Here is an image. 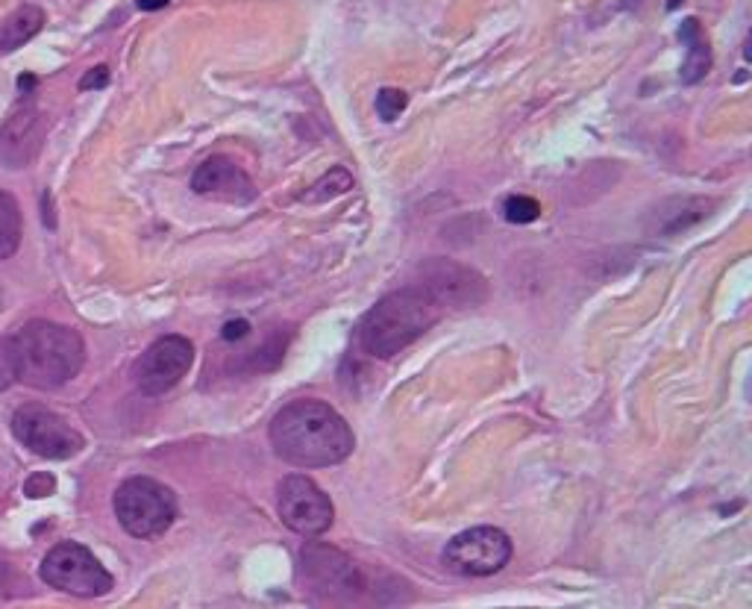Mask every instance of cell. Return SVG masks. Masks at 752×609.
I'll return each instance as SVG.
<instances>
[{
  "mask_svg": "<svg viewBox=\"0 0 752 609\" xmlns=\"http://www.w3.org/2000/svg\"><path fill=\"white\" fill-rule=\"evenodd\" d=\"M268 432L273 450L298 468L339 466L356 448L351 424L318 397H300L282 406Z\"/></svg>",
  "mask_w": 752,
  "mask_h": 609,
  "instance_id": "cell-1",
  "label": "cell"
},
{
  "mask_svg": "<svg viewBox=\"0 0 752 609\" xmlns=\"http://www.w3.org/2000/svg\"><path fill=\"white\" fill-rule=\"evenodd\" d=\"M441 316H444V309L415 282L388 291L385 298L376 300V307L368 309V316L362 318V351L376 360H391L409 344L418 342L427 330H432Z\"/></svg>",
  "mask_w": 752,
  "mask_h": 609,
  "instance_id": "cell-2",
  "label": "cell"
},
{
  "mask_svg": "<svg viewBox=\"0 0 752 609\" xmlns=\"http://www.w3.org/2000/svg\"><path fill=\"white\" fill-rule=\"evenodd\" d=\"M18 380L33 388H60L74 380L86 362V344L77 330L44 318L26 321L15 335Z\"/></svg>",
  "mask_w": 752,
  "mask_h": 609,
  "instance_id": "cell-3",
  "label": "cell"
},
{
  "mask_svg": "<svg viewBox=\"0 0 752 609\" xmlns=\"http://www.w3.org/2000/svg\"><path fill=\"white\" fill-rule=\"evenodd\" d=\"M115 515L136 538L162 536L176 519V498L153 477H130L115 492Z\"/></svg>",
  "mask_w": 752,
  "mask_h": 609,
  "instance_id": "cell-4",
  "label": "cell"
},
{
  "mask_svg": "<svg viewBox=\"0 0 752 609\" xmlns=\"http://www.w3.org/2000/svg\"><path fill=\"white\" fill-rule=\"evenodd\" d=\"M42 580L47 586L77 598H104L115 586L112 574L106 571L88 547L79 542H60L42 559Z\"/></svg>",
  "mask_w": 752,
  "mask_h": 609,
  "instance_id": "cell-5",
  "label": "cell"
},
{
  "mask_svg": "<svg viewBox=\"0 0 752 609\" xmlns=\"http://www.w3.org/2000/svg\"><path fill=\"white\" fill-rule=\"evenodd\" d=\"M512 538L499 527H471L447 542L441 563L459 577H491L512 563Z\"/></svg>",
  "mask_w": 752,
  "mask_h": 609,
  "instance_id": "cell-6",
  "label": "cell"
},
{
  "mask_svg": "<svg viewBox=\"0 0 752 609\" xmlns=\"http://www.w3.org/2000/svg\"><path fill=\"white\" fill-rule=\"evenodd\" d=\"M415 286L427 291L438 307L444 309H468L480 307L488 298V282L471 265L432 256L427 263L418 265L415 271Z\"/></svg>",
  "mask_w": 752,
  "mask_h": 609,
  "instance_id": "cell-7",
  "label": "cell"
},
{
  "mask_svg": "<svg viewBox=\"0 0 752 609\" xmlns=\"http://www.w3.org/2000/svg\"><path fill=\"white\" fill-rule=\"evenodd\" d=\"M277 510L286 527L307 538L326 533L335 521L330 494L307 474H289L277 485Z\"/></svg>",
  "mask_w": 752,
  "mask_h": 609,
  "instance_id": "cell-8",
  "label": "cell"
},
{
  "mask_svg": "<svg viewBox=\"0 0 752 609\" xmlns=\"http://www.w3.org/2000/svg\"><path fill=\"white\" fill-rule=\"evenodd\" d=\"M12 436L24 448L44 459H71L83 450V436L71 427L65 418H60L44 406L26 404L12 415Z\"/></svg>",
  "mask_w": 752,
  "mask_h": 609,
  "instance_id": "cell-9",
  "label": "cell"
},
{
  "mask_svg": "<svg viewBox=\"0 0 752 609\" xmlns=\"http://www.w3.org/2000/svg\"><path fill=\"white\" fill-rule=\"evenodd\" d=\"M300 565L312 591H321L330 600H356L368 589L359 565L330 545H318V542L307 545L300 554Z\"/></svg>",
  "mask_w": 752,
  "mask_h": 609,
  "instance_id": "cell-10",
  "label": "cell"
},
{
  "mask_svg": "<svg viewBox=\"0 0 752 609\" xmlns=\"http://www.w3.org/2000/svg\"><path fill=\"white\" fill-rule=\"evenodd\" d=\"M194 362V344L185 335H162L150 344L148 351L141 353L136 368H132V380L139 386L141 395H165L189 374Z\"/></svg>",
  "mask_w": 752,
  "mask_h": 609,
  "instance_id": "cell-11",
  "label": "cell"
},
{
  "mask_svg": "<svg viewBox=\"0 0 752 609\" xmlns=\"http://www.w3.org/2000/svg\"><path fill=\"white\" fill-rule=\"evenodd\" d=\"M42 139L44 121L35 104L15 106L0 124V165L26 168L42 148Z\"/></svg>",
  "mask_w": 752,
  "mask_h": 609,
  "instance_id": "cell-12",
  "label": "cell"
},
{
  "mask_svg": "<svg viewBox=\"0 0 752 609\" xmlns=\"http://www.w3.org/2000/svg\"><path fill=\"white\" fill-rule=\"evenodd\" d=\"M192 189L194 194L227 203H250L256 197V185L250 174L229 157L203 159L192 177Z\"/></svg>",
  "mask_w": 752,
  "mask_h": 609,
  "instance_id": "cell-13",
  "label": "cell"
},
{
  "mask_svg": "<svg viewBox=\"0 0 752 609\" xmlns=\"http://www.w3.org/2000/svg\"><path fill=\"white\" fill-rule=\"evenodd\" d=\"M715 206H718L715 197H694V194L667 197L649 210L647 233L649 236H679L685 229H691L694 224L709 218Z\"/></svg>",
  "mask_w": 752,
  "mask_h": 609,
  "instance_id": "cell-14",
  "label": "cell"
},
{
  "mask_svg": "<svg viewBox=\"0 0 752 609\" xmlns=\"http://www.w3.org/2000/svg\"><path fill=\"white\" fill-rule=\"evenodd\" d=\"M679 39H683V44L688 47V56H685L683 62V71H679V79H683L685 86H694V83H700L711 68L709 39L702 33V26L697 18H685L683 26H679Z\"/></svg>",
  "mask_w": 752,
  "mask_h": 609,
  "instance_id": "cell-15",
  "label": "cell"
},
{
  "mask_svg": "<svg viewBox=\"0 0 752 609\" xmlns=\"http://www.w3.org/2000/svg\"><path fill=\"white\" fill-rule=\"evenodd\" d=\"M42 26H44L42 7H35V3L18 7L15 12L3 18V24H0V56L18 51V47H24L33 35L42 33Z\"/></svg>",
  "mask_w": 752,
  "mask_h": 609,
  "instance_id": "cell-16",
  "label": "cell"
},
{
  "mask_svg": "<svg viewBox=\"0 0 752 609\" xmlns=\"http://www.w3.org/2000/svg\"><path fill=\"white\" fill-rule=\"evenodd\" d=\"M24 236V218H21V206H18L15 194L0 189V259H9L21 247Z\"/></svg>",
  "mask_w": 752,
  "mask_h": 609,
  "instance_id": "cell-17",
  "label": "cell"
},
{
  "mask_svg": "<svg viewBox=\"0 0 752 609\" xmlns=\"http://www.w3.org/2000/svg\"><path fill=\"white\" fill-rule=\"evenodd\" d=\"M353 189V174L347 168H333L330 174H324L318 180L312 189L307 192L309 203H321V201H333L339 194L351 192Z\"/></svg>",
  "mask_w": 752,
  "mask_h": 609,
  "instance_id": "cell-18",
  "label": "cell"
},
{
  "mask_svg": "<svg viewBox=\"0 0 752 609\" xmlns=\"http://www.w3.org/2000/svg\"><path fill=\"white\" fill-rule=\"evenodd\" d=\"M503 218L508 224H533V221L541 218V203L529 194H508L503 201Z\"/></svg>",
  "mask_w": 752,
  "mask_h": 609,
  "instance_id": "cell-19",
  "label": "cell"
},
{
  "mask_svg": "<svg viewBox=\"0 0 752 609\" xmlns=\"http://www.w3.org/2000/svg\"><path fill=\"white\" fill-rule=\"evenodd\" d=\"M406 106H409L406 92H400V88H379V95H376V115H379L383 121L400 118V113Z\"/></svg>",
  "mask_w": 752,
  "mask_h": 609,
  "instance_id": "cell-20",
  "label": "cell"
},
{
  "mask_svg": "<svg viewBox=\"0 0 752 609\" xmlns=\"http://www.w3.org/2000/svg\"><path fill=\"white\" fill-rule=\"evenodd\" d=\"M18 380V353L15 342L9 335H0V392H7Z\"/></svg>",
  "mask_w": 752,
  "mask_h": 609,
  "instance_id": "cell-21",
  "label": "cell"
},
{
  "mask_svg": "<svg viewBox=\"0 0 752 609\" xmlns=\"http://www.w3.org/2000/svg\"><path fill=\"white\" fill-rule=\"evenodd\" d=\"M53 489H56V480H53V474H44V471H35L33 477H26L24 483L26 498H51Z\"/></svg>",
  "mask_w": 752,
  "mask_h": 609,
  "instance_id": "cell-22",
  "label": "cell"
},
{
  "mask_svg": "<svg viewBox=\"0 0 752 609\" xmlns=\"http://www.w3.org/2000/svg\"><path fill=\"white\" fill-rule=\"evenodd\" d=\"M109 86V68L106 65H95L92 71H86V77L79 79V88L83 92H95V88Z\"/></svg>",
  "mask_w": 752,
  "mask_h": 609,
  "instance_id": "cell-23",
  "label": "cell"
},
{
  "mask_svg": "<svg viewBox=\"0 0 752 609\" xmlns=\"http://www.w3.org/2000/svg\"><path fill=\"white\" fill-rule=\"evenodd\" d=\"M247 333H250V324H247L245 318H238V321H227V324H224L221 339H224V342H233V339H245Z\"/></svg>",
  "mask_w": 752,
  "mask_h": 609,
  "instance_id": "cell-24",
  "label": "cell"
},
{
  "mask_svg": "<svg viewBox=\"0 0 752 609\" xmlns=\"http://www.w3.org/2000/svg\"><path fill=\"white\" fill-rule=\"evenodd\" d=\"M42 218H44V227L47 229L56 227V218H53V206H51V192L42 194Z\"/></svg>",
  "mask_w": 752,
  "mask_h": 609,
  "instance_id": "cell-25",
  "label": "cell"
},
{
  "mask_svg": "<svg viewBox=\"0 0 752 609\" xmlns=\"http://www.w3.org/2000/svg\"><path fill=\"white\" fill-rule=\"evenodd\" d=\"M33 88H35V74H21V77H18V92H21V95H30Z\"/></svg>",
  "mask_w": 752,
  "mask_h": 609,
  "instance_id": "cell-26",
  "label": "cell"
},
{
  "mask_svg": "<svg viewBox=\"0 0 752 609\" xmlns=\"http://www.w3.org/2000/svg\"><path fill=\"white\" fill-rule=\"evenodd\" d=\"M171 0H139L141 12H157V9H165Z\"/></svg>",
  "mask_w": 752,
  "mask_h": 609,
  "instance_id": "cell-27",
  "label": "cell"
},
{
  "mask_svg": "<svg viewBox=\"0 0 752 609\" xmlns=\"http://www.w3.org/2000/svg\"><path fill=\"white\" fill-rule=\"evenodd\" d=\"M7 577H9V571H7V565L0 563V589L7 586Z\"/></svg>",
  "mask_w": 752,
  "mask_h": 609,
  "instance_id": "cell-28",
  "label": "cell"
},
{
  "mask_svg": "<svg viewBox=\"0 0 752 609\" xmlns=\"http://www.w3.org/2000/svg\"><path fill=\"white\" fill-rule=\"evenodd\" d=\"M683 3H685V0H667V9L674 12V9H679V7H683Z\"/></svg>",
  "mask_w": 752,
  "mask_h": 609,
  "instance_id": "cell-29",
  "label": "cell"
}]
</instances>
